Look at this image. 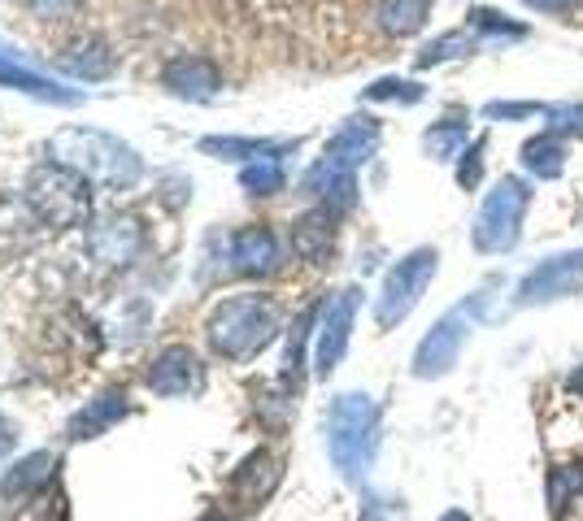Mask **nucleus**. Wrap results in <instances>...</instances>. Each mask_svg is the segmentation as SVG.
<instances>
[{
	"instance_id": "20e7f679",
	"label": "nucleus",
	"mask_w": 583,
	"mask_h": 521,
	"mask_svg": "<svg viewBox=\"0 0 583 521\" xmlns=\"http://www.w3.org/2000/svg\"><path fill=\"white\" fill-rule=\"evenodd\" d=\"M548 474L544 500L553 521H575L583 509V413H557L548 422Z\"/></svg>"
},
{
	"instance_id": "1a4fd4ad",
	"label": "nucleus",
	"mask_w": 583,
	"mask_h": 521,
	"mask_svg": "<svg viewBox=\"0 0 583 521\" xmlns=\"http://www.w3.org/2000/svg\"><path fill=\"white\" fill-rule=\"evenodd\" d=\"M583 292V248L575 253H557V257L540 260L536 269L523 274V283L514 287L509 308H540V304H557L566 296Z\"/></svg>"
},
{
	"instance_id": "f8f14e48",
	"label": "nucleus",
	"mask_w": 583,
	"mask_h": 521,
	"mask_svg": "<svg viewBox=\"0 0 583 521\" xmlns=\"http://www.w3.org/2000/svg\"><path fill=\"white\" fill-rule=\"evenodd\" d=\"M0 87L22 91V96L45 100V105H61V109H70V105H79V100H84V91H79V87H66V83H57V79H48V75H40V70H36V66H27V61H22V52H18V48H9V43H0Z\"/></svg>"
},
{
	"instance_id": "c756f323",
	"label": "nucleus",
	"mask_w": 583,
	"mask_h": 521,
	"mask_svg": "<svg viewBox=\"0 0 583 521\" xmlns=\"http://www.w3.org/2000/svg\"><path fill=\"white\" fill-rule=\"evenodd\" d=\"M484 153H488V139H475L466 153H461V166H457V187L461 191H475L484 183Z\"/></svg>"
},
{
	"instance_id": "a878e982",
	"label": "nucleus",
	"mask_w": 583,
	"mask_h": 521,
	"mask_svg": "<svg viewBox=\"0 0 583 521\" xmlns=\"http://www.w3.org/2000/svg\"><path fill=\"white\" fill-rule=\"evenodd\" d=\"M422 148H427L431 161H453V157L466 148V122H461V114L440 118L436 127L422 135Z\"/></svg>"
},
{
	"instance_id": "2f4dec72",
	"label": "nucleus",
	"mask_w": 583,
	"mask_h": 521,
	"mask_svg": "<svg viewBox=\"0 0 583 521\" xmlns=\"http://www.w3.org/2000/svg\"><path fill=\"white\" fill-rule=\"evenodd\" d=\"M18 4H22L27 13H36V18H52V22L75 9V0H18Z\"/></svg>"
},
{
	"instance_id": "7ed1b4c3",
	"label": "nucleus",
	"mask_w": 583,
	"mask_h": 521,
	"mask_svg": "<svg viewBox=\"0 0 583 521\" xmlns=\"http://www.w3.org/2000/svg\"><path fill=\"white\" fill-rule=\"evenodd\" d=\"M274 335H279V308L270 296H258V292L214 304V313L205 322V340L223 361H253L258 352L274 344Z\"/></svg>"
},
{
	"instance_id": "aec40b11",
	"label": "nucleus",
	"mask_w": 583,
	"mask_h": 521,
	"mask_svg": "<svg viewBox=\"0 0 583 521\" xmlns=\"http://www.w3.org/2000/svg\"><path fill=\"white\" fill-rule=\"evenodd\" d=\"M431 18V0H379L375 9V22L383 36L392 40H405V36H418Z\"/></svg>"
},
{
	"instance_id": "6ab92c4d",
	"label": "nucleus",
	"mask_w": 583,
	"mask_h": 521,
	"mask_svg": "<svg viewBox=\"0 0 583 521\" xmlns=\"http://www.w3.org/2000/svg\"><path fill=\"white\" fill-rule=\"evenodd\" d=\"M336 248V214L331 209H310L305 217L292 222V253L310 265H322Z\"/></svg>"
},
{
	"instance_id": "412c9836",
	"label": "nucleus",
	"mask_w": 583,
	"mask_h": 521,
	"mask_svg": "<svg viewBox=\"0 0 583 521\" xmlns=\"http://www.w3.org/2000/svg\"><path fill=\"white\" fill-rule=\"evenodd\" d=\"M57 66H61L70 79L96 83V79H109V75H114V52H109L100 40H84V43H75L66 57H57Z\"/></svg>"
},
{
	"instance_id": "7c9ffc66",
	"label": "nucleus",
	"mask_w": 583,
	"mask_h": 521,
	"mask_svg": "<svg viewBox=\"0 0 583 521\" xmlns=\"http://www.w3.org/2000/svg\"><path fill=\"white\" fill-rule=\"evenodd\" d=\"M553 135H583V105H544Z\"/></svg>"
},
{
	"instance_id": "a211bd4d",
	"label": "nucleus",
	"mask_w": 583,
	"mask_h": 521,
	"mask_svg": "<svg viewBox=\"0 0 583 521\" xmlns=\"http://www.w3.org/2000/svg\"><path fill=\"white\" fill-rule=\"evenodd\" d=\"M375 148H379V122L375 118H349L344 127L327 139L322 157H331L344 170H361L375 157Z\"/></svg>"
},
{
	"instance_id": "4c0bfd02",
	"label": "nucleus",
	"mask_w": 583,
	"mask_h": 521,
	"mask_svg": "<svg viewBox=\"0 0 583 521\" xmlns=\"http://www.w3.org/2000/svg\"><path fill=\"white\" fill-rule=\"evenodd\" d=\"M571 391H575V395L583 400V365L575 370V374H571Z\"/></svg>"
},
{
	"instance_id": "5701e85b",
	"label": "nucleus",
	"mask_w": 583,
	"mask_h": 521,
	"mask_svg": "<svg viewBox=\"0 0 583 521\" xmlns=\"http://www.w3.org/2000/svg\"><path fill=\"white\" fill-rule=\"evenodd\" d=\"M52 470H57V456H48V452H36V456L9 465V474H4V482H0L4 500H22V495H31V491L48 486Z\"/></svg>"
},
{
	"instance_id": "2eb2a0df",
	"label": "nucleus",
	"mask_w": 583,
	"mask_h": 521,
	"mask_svg": "<svg viewBox=\"0 0 583 521\" xmlns=\"http://www.w3.org/2000/svg\"><path fill=\"white\" fill-rule=\"evenodd\" d=\"M139 244H144V230H139V217H132V214L100 217V222L88 230L91 257L105 260V265H127V260L139 253Z\"/></svg>"
},
{
	"instance_id": "39448f33",
	"label": "nucleus",
	"mask_w": 583,
	"mask_h": 521,
	"mask_svg": "<svg viewBox=\"0 0 583 521\" xmlns=\"http://www.w3.org/2000/svg\"><path fill=\"white\" fill-rule=\"evenodd\" d=\"M532 209V183L523 174H505L496 178V187L484 196L475 226H470V248L484 257L514 253L523 239V217Z\"/></svg>"
},
{
	"instance_id": "c9c22d12",
	"label": "nucleus",
	"mask_w": 583,
	"mask_h": 521,
	"mask_svg": "<svg viewBox=\"0 0 583 521\" xmlns=\"http://www.w3.org/2000/svg\"><path fill=\"white\" fill-rule=\"evenodd\" d=\"M13 448H18V426H13V422L0 413V461H4Z\"/></svg>"
},
{
	"instance_id": "9b49d317",
	"label": "nucleus",
	"mask_w": 583,
	"mask_h": 521,
	"mask_svg": "<svg viewBox=\"0 0 583 521\" xmlns=\"http://www.w3.org/2000/svg\"><path fill=\"white\" fill-rule=\"evenodd\" d=\"M144 383H148L153 395H166V400L196 395V391L205 387V365H201V356H196L187 344H171L153 356Z\"/></svg>"
},
{
	"instance_id": "f03ea898",
	"label": "nucleus",
	"mask_w": 583,
	"mask_h": 521,
	"mask_svg": "<svg viewBox=\"0 0 583 521\" xmlns=\"http://www.w3.org/2000/svg\"><path fill=\"white\" fill-rule=\"evenodd\" d=\"M379 452V404L366 391H344L327 409V456L344 482H361Z\"/></svg>"
},
{
	"instance_id": "6e6552de",
	"label": "nucleus",
	"mask_w": 583,
	"mask_h": 521,
	"mask_svg": "<svg viewBox=\"0 0 583 521\" xmlns=\"http://www.w3.org/2000/svg\"><path fill=\"white\" fill-rule=\"evenodd\" d=\"M436 269H440V253H436V248H414V253H405V257L388 269L383 287H379V301H375L379 331L401 326L405 317L418 308L422 292H427L431 278H436Z\"/></svg>"
},
{
	"instance_id": "473e14b6",
	"label": "nucleus",
	"mask_w": 583,
	"mask_h": 521,
	"mask_svg": "<svg viewBox=\"0 0 583 521\" xmlns=\"http://www.w3.org/2000/svg\"><path fill=\"white\" fill-rule=\"evenodd\" d=\"M536 114H544V105H505V100H496V105H488L484 109V118H536Z\"/></svg>"
},
{
	"instance_id": "393cba45",
	"label": "nucleus",
	"mask_w": 583,
	"mask_h": 521,
	"mask_svg": "<svg viewBox=\"0 0 583 521\" xmlns=\"http://www.w3.org/2000/svg\"><path fill=\"white\" fill-rule=\"evenodd\" d=\"M466 31L475 36L479 43H509V40H527V27L523 22H509L501 18L496 9H470V22Z\"/></svg>"
},
{
	"instance_id": "f257e3e1",
	"label": "nucleus",
	"mask_w": 583,
	"mask_h": 521,
	"mask_svg": "<svg viewBox=\"0 0 583 521\" xmlns=\"http://www.w3.org/2000/svg\"><path fill=\"white\" fill-rule=\"evenodd\" d=\"M52 161L79 170L88 183L105 187V191H132L135 183L144 178V161L132 144H123L118 135L109 130H91V127H66L52 135L48 144Z\"/></svg>"
},
{
	"instance_id": "dca6fc26",
	"label": "nucleus",
	"mask_w": 583,
	"mask_h": 521,
	"mask_svg": "<svg viewBox=\"0 0 583 521\" xmlns=\"http://www.w3.org/2000/svg\"><path fill=\"white\" fill-rule=\"evenodd\" d=\"M132 413V404H127V391L109 387L100 391V395H91L88 404L70 417V426H66V439L70 443H84V439H100L105 431H114L123 417Z\"/></svg>"
},
{
	"instance_id": "cd10ccee",
	"label": "nucleus",
	"mask_w": 583,
	"mask_h": 521,
	"mask_svg": "<svg viewBox=\"0 0 583 521\" xmlns=\"http://www.w3.org/2000/svg\"><path fill=\"white\" fill-rule=\"evenodd\" d=\"M479 40L470 36V31H449V36H440V40H431L418 57H414V66L418 70H431V66H440V61H457V57H466V52H475Z\"/></svg>"
},
{
	"instance_id": "4468645a",
	"label": "nucleus",
	"mask_w": 583,
	"mask_h": 521,
	"mask_svg": "<svg viewBox=\"0 0 583 521\" xmlns=\"http://www.w3.org/2000/svg\"><path fill=\"white\" fill-rule=\"evenodd\" d=\"M223 244L235 274H270V269H279V235L270 226H262V222L231 230Z\"/></svg>"
},
{
	"instance_id": "e433bc0d",
	"label": "nucleus",
	"mask_w": 583,
	"mask_h": 521,
	"mask_svg": "<svg viewBox=\"0 0 583 521\" xmlns=\"http://www.w3.org/2000/svg\"><path fill=\"white\" fill-rule=\"evenodd\" d=\"M440 521H475V518H470L466 509H449V513H445V518H440Z\"/></svg>"
},
{
	"instance_id": "0eeeda50",
	"label": "nucleus",
	"mask_w": 583,
	"mask_h": 521,
	"mask_svg": "<svg viewBox=\"0 0 583 521\" xmlns=\"http://www.w3.org/2000/svg\"><path fill=\"white\" fill-rule=\"evenodd\" d=\"M27 205L36 209L40 222L57 226V230L84 226L91 214L88 178L79 170H70V166H61V161H45L27 178Z\"/></svg>"
},
{
	"instance_id": "c85d7f7f",
	"label": "nucleus",
	"mask_w": 583,
	"mask_h": 521,
	"mask_svg": "<svg viewBox=\"0 0 583 521\" xmlns=\"http://www.w3.org/2000/svg\"><path fill=\"white\" fill-rule=\"evenodd\" d=\"M427 96L422 83H409V79H379L361 91V100H397V105H418Z\"/></svg>"
},
{
	"instance_id": "4be33fe9",
	"label": "nucleus",
	"mask_w": 583,
	"mask_h": 521,
	"mask_svg": "<svg viewBox=\"0 0 583 521\" xmlns=\"http://www.w3.org/2000/svg\"><path fill=\"white\" fill-rule=\"evenodd\" d=\"M297 144H270V139H235V135H210L201 139V153L205 157H218V161H262V157H279Z\"/></svg>"
},
{
	"instance_id": "f704fd0d",
	"label": "nucleus",
	"mask_w": 583,
	"mask_h": 521,
	"mask_svg": "<svg viewBox=\"0 0 583 521\" xmlns=\"http://www.w3.org/2000/svg\"><path fill=\"white\" fill-rule=\"evenodd\" d=\"M523 4L536 13H575L583 0H523Z\"/></svg>"
},
{
	"instance_id": "58836bf2",
	"label": "nucleus",
	"mask_w": 583,
	"mask_h": 521,
	"mask_svg": "<svg viewBox=\"0 0 583 521\" xmlns=\"http://www.w3.org/2000/svg\"><path fill=\"white\" fill-rule=\"evenodd\" d=\"M205 521H231V518H223V513H214V518H205Z\"/></svg>"
},
{
	"instance_id": "9d476101",
	"label": "nucleus",
	"mask_w": 583,
	"mask_h": 521,
	"mask_svg": "<svg viewBox=\"0 0 583 521\" xmlns=\"http://www.w3.org/2000/svg\"><path fill=\"white\" fill-rule=\"evenodd\" d=\"M358 308H361L358 287H344V292H336L331 301L322 304V313H318V344H314V374L318 379H331L336 365L344 361Z\"/></svg>"
},
{
	"instance_id": "f3484780",
	"label": "nucleus",
	"mask_w": 583,
	"mask_h": 521,
	"mask_svg": "<svg viewBox=\"0 0 583 521\" xmlns=\"http://www.w3.org/2000/svg\"><path fill=\"white\" fill-rule=\"evenodd\" d=\"M279 478H283L279 456L266 452V448H258V452H249V456L240 461V470L231 474V495H235L244 509H258L270 491L279 486Z\"/></svg>"
},
{
	"instance_id": "bb28decb",
	"label": "nucleus",
	"mask_w": 583,
	"mask_h": 521,
	"mask_svg": "<svg viewBox=\"0 0 583 521\" xmlns=\"http://www.w3.org/2000/svg\"><path fill=\"white\" fill-rule=\"evenodd\" d=\"M240 187H244L249 196H279V191L288 187V170H283V161H279V157L249 161V166L240 170Z\"/></svg>"
},
{
	"instance_id": "423d86ee",
	"label": "nucleus",
	"mask_w": 583,
	"mask_h": 521,
	"mask_svg": "<svg viewBox=\"0 0 583 521\" xmlns=\"http://www.w3.org/2000/svg\"><path fill=\"white\" fill-rule=\"evenodd\" d=\"M488 304H493V287H479L461 304H453L449 313L422 335V344L414 352V379H445L453 365H457V356H461V347L470 340L475 322L488 317Z\"/></svg>"
},
{
	"instance_id": "b1692460",
	"label": "nucleus",
	"mask_w": 583,
	"mask_h": 521,
	"mask_svg": "<svg viewBox=\"0 0 583 521\" xmlns=\"http://www.w3.org/2000/svg\"><path fill=\"white\" fill-rule=\"evenodd\" d=\"M523 166L536 174V178H544V183L562 178V170H566V144H562V135L544 130L536 139H527L523 144Z\"/></svg>"
},
{
	"instance_id": "ddd939ff",
	"label": "nucleus",
	"mask_w": 583,
	"mask_h": 521,
	"mask_svg": "<svg viewBox=\"0 0 583 521\" xmlns=\"http://www.w3.org/2000/svg\"><path fill=\"white\" fill-rule=\"evenodd\" d=\"M162 83L171 87L179 100L201 105V100H214L223 91V70H218V61H210L201 52H179V57H171L162 66Z\"/></svg>"
},
{
	"instance_id": "72a5a7b5",
	"label": "nucleus",
	"mask_w": 583,
	"mask_h": 521,
	"mask_svg": "<svg viewBox=\"0 0 583 521\" xmlns=\"http://www.w3.org/2000/svg\"><path fill=\"white\" fill-rule=\"evenodd\" d=\"M361 521H401V509H397L392 500H379V495H370V500L361 504Z\"/></svg>"
}]
</instances>
